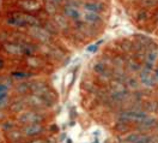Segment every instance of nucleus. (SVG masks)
Returning a JSON list of instances; mask_svg holds the SVG:
<instances>
[{
	"label": "nucleus",
	"mask_w": 158,
	"mask_h": 143,
	"mask_svg": "<svg viewBox=\"0 0 158 143\" xmlns=\"http://www.w3.org/2000/svg\"><path fill=\"white\" fill-rule=\"evenodd\" d=\"M46 10L50 15H56V11H58V4H55L54 1L48 0L46 2Z\"/></svg>",
	"instance_id": "nucleus-19"
},
{
	"label": "nucleus",
	"mask_w": 158,
	"mask_h": 143,
	"mask_svg": "<svg viewBox=\"0 0 158 143\" xmlns=\"http://www.w3.org/2000/svg\"><path fill=\"white\" fill-rule=\"evenodd\" d=\"M19 5L27 11L40 10V2L37 0H20Z\"/></svg>",
	"instance_id": "nucleus-14"
},
{
	"label": "nucleus",
	"mask_w": 158,
	"mask_h": 143,
	"mask_svg": "<svg viewBox=\"0 0 158 143\" xmlns=\"http://www.w3.org/2000/svg\"><path fill=\"white\" fill-rule=\"evenodd\" d=\"M6 90H7V87H6L5 84H0V93L6 92Z\"/></svg>",
	"instance_id": "nucleus-31"
},
{
	"label": "nucleus",
	"mask_w": 158,
	"mask_h": 143,
	"mask_svg": "<svg viewBox=\"0 0 158 143\" xmlns=\"http://www.w3.org/2000/svg\"><path fill=\"white\" fill-rule=\"evenodd\" d=\"M127 66H128V69L131 71H139V70H141V65L139 64L138 61L132 60V59L127 60Z\"/></svg>",
	"instance_id": "nucleus-21"
},
{
	"label": "nucleus",
	"mask_w": 158,
	"mask_h": 143,
	"mask_svg": "<svg viewBox=\"0 0 158 143\" xmlns=\"http://www.w3.org/2000/svg\"><path fill=\"white\" fill-rule=\"evenodd\" d=\"M137 20L139 22H145L146 20H148V12L146 10H140L137 15Z\"/></svg>",
	"instance_id": "nucleus-24"
},
{
	"label": "nucleus",
	"mask_w": 158,
	"mask_h": 143,
	"mask_svg": "<svg viewBox=\"0 0 158 143\" xmlns=\"http://www.w3.org/2000/svg\"><path fill=\"white\" fill-rule=\"evenodd\" d=\"M152 75H153V77H155L156 82H158V69H153V71H152Z\"/></svg>",
	"instance_id": "nucleus-30"
},
{
	"label": "nucleus",
	"mask_w": 158,
	"mask_h": 143,
	"mask_svg": "<svg viewBox=\"0 0 158 143\" xmlns=\"http://www.w3.org/2000/svg\"><path fill=\"white\" fill-rule=\"evenodd\" d=\"M139 76H140L141 83L144 85H146V87H153L156 84V80H155V77L152 75V71H150V70H146V69L143 67L140 70V75Z\"/></svg>",
	"instance_id": "nucleus-10"
},
{
	"label": "nucleus",
	"mask_w": 158,
	"mask_h": 143,
	"mask_svg": "<svg viewBox=\"0 0 158 143\" xmlns=\"http://www.w3.org/2000/svg\"><path fill=\"white\" fill-rule=\"evenodd\" d=\"M6 24L12 28H25V27H37L42 25V22L36 18L35 16H31L29 13H20L15 12L6 20Z\"/></svg>",
	"instance_id": "nucleus-1"
},
{
	"label": "nucleus",
	"mask_w": 158,
	"mask_h": 143,
	"mask_svg": "<svg viewBox=\"0 0 158 143\" xmlns=\"http://www.w3.org/2000/svg\"><path fill=\"white\" fill-rule=\"evenodd\" d=\"M126 84H127V87L131 88V89H138V87H139L138 81H137L135 78H132V77H128V78H127Z\"/></svg>",
	"instance_id": "nucleus-23"
},
{
	"label": "nucleus",
	"mask_w": 158,
	"mask_h": 143,
	"mask_svg": "<svg viewBox=\"0 0 158 143\" xmlns=\"http://www.w3.org/2000/svg\"><path fill=\"white\" fill-rule=\"evenodd\" d=\"M83 7L86 11H90V12H96V13H101L103 12L106 6L101 2H97V1H84L83 2Z\"/></svg>",
	"instance_id": "nucleus-13"
},
{
	"label": "nucleus",
	"mask_w": 158,
	"mask_h": 143,
	"mask_svg": "<svg viewBox=\"0 0 158 143\" xmlns=\"http://www.w3.org/2000/svg\"><path fill=\"white\" fill-rule=\"evenodd\" d=\"M17 90L19 93H27L29 90V83H19V85L17 87Z\"/></svg>",
	"instance_id": "nucleus-26"
},
{
	"label": "nucleus",
	"mask_w": 158,
	"mask_h": 143,
	"mask_svg": "<svg viewBox=\"0 0 158 143\" xmlns=\"http://www.w3.org/2000/svg\"><path fill=\"white\" fill-rule=\"evenodd\" d=\"M23 135L24 133H22L20 131H17V130H9V132H7V136H9V138L12 140V141H18V140H22L23 138Z\"/></svg>",
	"instance_id": "nucleus-20"
},
{
	"label": "nucleus",
	"mask_w": 158,
	"mask_h": 143,
	"mask_svg": "<svg viewBox=\"0 0 158 143\" xmlns=\"http://www.w3.org/2000/svg\"><path fill=\"white\" fill-rule=\"evenodd\" d=\"M122 140L123 143H151V135L134 132L122 137Z\"/></svg>",
	"instance_id": "nucleus-6"
},
{
	"label": "nucleus",
	"mask_w": 158,
	"mask_h": 143,
	"mask_svg": "<svg viewBox=\"0 0 158 143\" xmlns=\"http://www.w3.org/2000/svg\"><path fill=\"white\" fill-rule=\"evenodd\" d=\"M97 48H98V43H95V45H92V46H90L88 47V52H96L97 51Z\"/></svg>",
	"instance_id": "nucleus-28"
},
{
	"label": "nucleus",
	"mask_w": 158,
	"mask_h": 143,
	"mask_svg": "<svg viewBox=\"0 0 158 143\" xmlns=\"http://www.w3.org/2000/svg\"><path fill=\"white\" fill-rule=\"evenodd\" d=\"M25 102H27L28 106L32 107V108L36 110V111H40V110H42V108H46L47 106L50 105L49 102L47 101L44 98H42V96H40V95H36V94H32V93L25 98Z\"/></svg>",
	"instance_id": "nucleus-5"
},
{
	"label": "nucleus",
	"mask_w": 158,
	"mask_h": 143,
	"mask_svg": "<svg viewBox=\"0 0 158 143\" xmlns=\"http://www.w3.org/2000/svg\"><path fill=\"white\" fill-rule=\"evenodd\" d=\"M83 20L86 22V23H89V24H95V25H97V24H101V23L103 22V18H102V16H101L99 13L86 11V12L84 13V16H83Z\"/></svg>",
	"instance_id": "nucleus-12"
},
{
	"label": "nucleus",
	"mask_w": 158,
	"mask_h": 143,
	"mask_svg": "<svg viewBox=\"0 0 158 143\" xmlns=\"http://www.w3.org/2000/svg\"><path fill=\"white\" fill-rule=\"evenodd\" d=\"M29 32L34 39L39 40L40 42H42V43H47V45H48L50 42V40H52V34H50L46 28H43L42 25L30 27Z\"/></svg>",
	"instance_id": "nucleus-3"
},
{
	"label": "nucleus",
	"mask_w": 158,
	"mask_h": 143,
	"mask_svg": "<svg viewBox=\"0 0 158 143\" xmlns=\"http://www.w3.org/2000/svg\"><path fill=\"white\" fill-rule=\"evenodd\" d=\"M94 143H98V140H95V142Z\"/></svg>",
	"instance_id": "nucleus-33"
},
{
	"label": "nucleus",
	"mask_w": 158,
	"mask_h": 143,
	"mask_svg": "<svg viewBox=\"0 0 158 143\" xmlns=\"http://www.w3.org/2000/svg\"><path fill=\"white\" fill-rule=\"evenodd\" d=\"M143 2H144V5L145 6H155L156 4L158 2V0H143Z\"/></svg>",
	"instance_id": "nucleus-27"
},
{
	"label": "nucleus",
	"mask_w": 158,
	"mask_h": 143,
	"mask_svg": "<svg viewBox=\"0 0 158 143\" xmlns=\"http://www.w3.org/2000/svg\"><path fill=\"white\" fill-rule=\"evenodd\" d=\"M148 113L141 111V110H123L120 111L118 114V120L126 123H139L148 118Z\"/></svg>",
	"instance_id": "nucleus-2"
},
{
	"label": "nucleus",
	"mask_w": 158,
	"mask_h": 143,
	"mask_svg": "<svg viewBox=\"0 0 158 143\" xmlns=\"http://www.w3.org/2000/svg\"><path fill=\"white\" fill-rule=\"evenodd\" d=\"M25 107H28L25 100H20V99L17 100V101H15L11 105V110H12L13 112H22L23 110H25Z\"/></svg>",
	"instance_id": "nucleus-16"
},
{
	"label": "nucleus",
	"mask_w": 158,
	"mask_h": 143,
	"mask_svg": "<svg viewBox=\"0 0 158 143\" xmlns=\"http://www.w3.org/2000/svg\"><path fill=\"white\" fill-rule=\"evenodd\" d=\"M129 123H126V122H121V120H118V123L115 124V126H114V129H115V131H118V132H127L129 130Z\"/></svg>",
	"instance_id": "nucleus-18"
},
{
	"label": "nucleus",
	"mask_w": 158,
	"mask_h": 143,
	"mask_svg": "<svg viewBox=\"0 0 158 143\" xmlns=\"http://www.w3.org/2000/svg\"><path fill=\"white\" fill-rule=\"evenodd\" d=\"M157 119L156 118H145L144 120H141V122L138 123V125H137V129H138L139 131H148V130H151V129H153L155 126H157Z\"/></svg>",
	"instance_id": "nucleus-11"
},
{
	"label": "nucleus",
	"mask_w": 158,
	"mask_h": 143,
	"mask_svg": "<svg viewBox=\"0 0 158 143\" xmlns=\"http://www.w3.org/2000/svg\"><path fill=\"white\" fill-rule=\"evenodd\" d=\"M4 67V60L2 59H0V70Z\"/></svg>",
	"instance_id": "nucleus-32"
},
{
	"label": "nucleus",
	"mask_w": 158,
	"mask_h": 143,
	"mask_svg": "<svg viewBox=\"0 0 158 143\" xmlns=\"http://www.w3.org/2000/svg\"><path fill=\"white\" fill-rule=\"evenodd\" d=\"M7 105V90L0 93V108Z\"/></svg>",
	"instance_id": "nucleus-25"
},
{
	"label": "nucleus",
	"mask_w": 158,
	"mask_h": 143,
	"mask_svg": "<svg viewBox=\"0 0 158 143\" xmlns=\"http://www.w3.org/2000/svg\"><path fill=\"white\" fill-rule=\"evenodd\" d=\"M4 50L10 53V54H13V55H22L24 54V50H23V45L22 42H6L4 43Z\"/></svg>",
	"instance_id": "nucleus-9"
},
{
	"label": "nucleus",
	"mask_w": 158,
	"mask_h": 143,
	"mask_svg": "<svg viewBox=\"0 0 158 143\" xmlns=\"http://www.w3.org/2000/svg\"><path fill=\"white\" fill-rule=\"evenodd\" d=\"M46 128L41 124H28L24 126L23 129V133L24 136H28V137H36V136H40L44 132Z\"/></svg>",
	"instance_id": "nucleus-7"
},
{
	"label": "nucleus",
	"mask_w": 158,
	"mask_h": 143,
	"mask_svg": "<svg viewBox=\"0 0 158 143\" xmlns=\"http://www.w3.org/2000/svg\"><path fill=\"white\" fill-rule=\"evenodd\" d=\"M27 143H46L44 142V140H41V138H35V140H31L29 142Z\"/></svg>",
	"instance_id": "nucleus-29"
},
{
	"label": "nucleus",
	"mask_w": 158,
	"mask_h": 143,
	"mask_svg": "<svg viewBox=\"0 0 158 143\" xmlns=\"http://www.w3.org/2000/svg\"><path fill=\"white\" fill-rule=\"evenodd\" d=\"M27 61H28V64H29L30 67H34V69L41 67V66L43 65V61L41 60L40 58H37L36 55H30Z\"/></svg>",
	"instance_id": "nucleus-17"
},
{
	"label": "nucleus",
	"mask_w": 158,
	"mask_h": 143,
	"mask_svg": "<svg viewBox=\"0 0 158 143\" xmlns=\"http://www.w3.org/2000/svg\"><path fill=\"white\" fill-rule=\"evenodd\" d=\"M12 76L18 78V80H25V78H29L30 75L29 72H24V71H16V72H12Z\"/></svg>",
	"instance_id": "nucleus-22"
},
{
	"label": "nucleus",
	"mask_w": 158,
	"mask_h": 143,
	"mask_svg": "<svg viewBox=\"0 0 158 143\" xmlns=\"http://www.w3.org/2000/svg\"><path fill=\"white\" fill-rule=\"evenodd\" d=\"M64 13L65 16L69 18V20H74V22H79V20H83V16L80 15V12L78 11V9L71 4H66L64 6Z\"/></svg>",
	"instance_id": "nucleus-8"
},
{
	"label": "nucleus",
	"mask_w": 158,
	"mask_h": 143,
	"mask_svg": "<svg viewBox=\"0 0 158 143\" xmlns=\"http://www.w3.org/2000/svg\"><path fill=\"white\" fill-rule=\"evenodd\" d=\"M18 120L22 124H41L44 120V115L41 114L39 111H29V112H23L18 117Z\"/></svg>",
	"instance_id": "nucleus-4"
},
{
	"label": "nucleus",
	"mask_w": 158,
	"mask_h": 143,
	"mask_svg": "<svg viewBox=\"0 0 158 143\" xmlns=\"http://www.w3.org/2000/svg\"><path fill=\"white\" fill-rule=\"evenodd\" d=\"M54 23L56 24L58 28L61 29H67L69 28V22H67V17L65 15H55L54 16Z\"/></svg>",
	"instance_id": "nucleus-15"
}]
</instances>
